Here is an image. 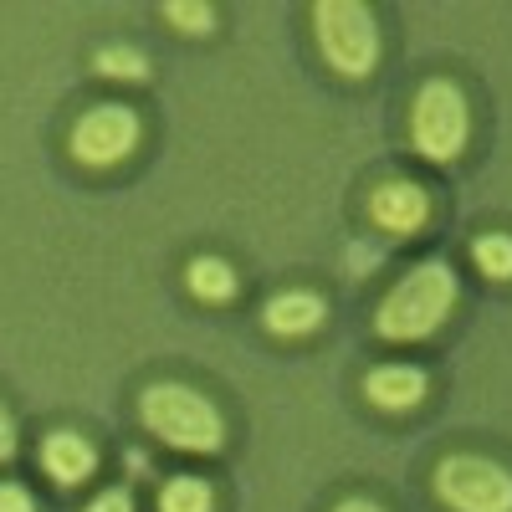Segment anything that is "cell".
Listing matches in <instances>:
<instances>
[{
	"instance_id": "3",
	"label": "cell",
	"mask_w": 512,
	"mask_h": 512,
	"mask_svg": "<svg viewBox=\"0 0 512 512\" xmlns=\"http://www.w3.org/2000/svg\"><path fill=\"white\" fill-rule=\"evenodd\" d=\"M313 26H318L323 57L338 72L364 77L379 62V26H374V16L359 6V0H323V6L313 11Z\"/></svg>"
},
{
	"instance_id": "5",
	"label": "cell",
	"mask_w": 512,
	"mask_h": 512,
	"mask_svg": "<svg viewBox=\"0 0 512 512\" xmlns=\"http://www.w3.org/2000/svg\"><path fill=\"white\" fill-rule=\"evenodd\" d=\"M466 98L456 82L436 77L425 82L420 98H415V113H410V128H415V144L425 159H456L466 149Z\"/></svg>"
},
{
	"instance_id": "1",
	"label": "cell",
	"mask_w": 512,
	"mask_h": 512,
	"mask_svg": "<svg viewBox=\"0 0 512 512\" xmlns=\"http://www.w3.org/2000/svg\"><path fill=\"white\" fill-rule=\"evenodd\" d=\"M451 303H456V272L446 262H420L390 287V297L374 313V328L384 338H425L441 328Z\"/></svg>"
},
{
	"instance_id": "2",
	"label": "cell",
	"mask_w": 512,
	"mask_h": 512,
	"mask_svg": "<svg viewBox=\"0 0 512 512\" xmlns=\"http://www.w3.org/2000/svg\"><path fill=\"white\" fill-rule=\"evenodd\" d=\"M139 415L164 446H180V451H221L226 441L221 410L205 395H195L190 384H149L139 400Z\"/></svg>"
},
{
	"instance_id": "9",
	"label": "cell",
	"mask_w": 512,
	"mask_h": 512,
	"mask_svg": "<svg viewBox=\"0 0 512 512\" xmlns=\"http://www.w3.org/2000/svg\"><path fill=\"white\" fill-rule=\"evenodd\" d=\"M41 461H47V472H52L57 482H82V477H93L98 451L82 441L77 431H52L47 446H41Z\"/></svg>"
},
{
	"instance_id": "14",
	"label": "cell",
	"mask_w": 512,
	"mask_h": 512,
	"mask_svg": "<svg viewBox=\"0 0 512 512\" xmlns=\"http://www.w3.org/2000/svg\"><path fill=\"white\" fill-rule=\"evenodd\" d=\"M98 72H108V77H144L149 62L134 47H103L98 52Z\"/></svg>"
},
{
	"instance_id": "7",
	"label": "cell",
	"mask_w": 512,
	"mask_h": 512,
	"mask_svg": "<svg viewBox=\"0 0 512 512\" xmlns=\"http://www.w3.org/2000/svg\"><path fill=\"white\" fill-rule=\"evenodd\" d=\"M369 216H374L384 231L410 236V231H420L425 221H431V195H425L420 185H410V180H384V185H374V195H369Z\"/></svg>"
},
{
	"instance_id": "17",
	"label": "cell",
	"mask_w": 512,
	"mask_h": 512,
	"mask_svg": "<svg viewBox=\"0 0 512 512\" xmlns=\"http://www.w3.org/2000/svg\"><path fill=\"white\" fill-rule=\"evenodd\" d=\"M16 456V420L6 415V405H0V461Z\"/></svg>"
},
{
	"instance_id": "8",
	"label": "cell",
	"mask_w": 512,
	"mask_h": 512,
	"mask_svg": "<svg viewBox=\"0 0 512 512\" xmlns=\"http://www.w3.org/2000/svg\"><path fill=\"white\" fill-rule=\"evenodd\" d=\"M364 395L384 410H410L425 400V374L415 364H384L364 379Z\"/></svg>"
},
{
	"instance_id": "10",
	"label": "cell",
	"mask_w": 512,
	"mask_h": 512,
	"mask_svg": "<svg viewBox=\"0 0 512 512\" xmlns=\"http://www.w3.org/2000/svg\"><path fill=\"white\" fill-rule=\"evenodd\" d=\"M323 323V297L318 292H282L267 303V328L282 338H303Z\"/></svg>"
},
{
	"instance_id": "11",
	"label": "cell",
	"mask_w": 512,
	"mask_h": 512,
	"mask_svg": "<svg viewBox=\"0 0 512 512\" xmlns=\"http://www.w3.org/2000/svg\"><path fill=\"white\" fill-rule=\"evenodd\" d=\"M190 292L200 297V303H231L236 272L221 262V256H200V262H190Z\"/></svg>"
},
{
	"instance_id": "18",
	"label": "cell",
	"mask_w": 512,
	"mask_h": 512,
	"mask_svg": "<svg viewBox=\"0 0 512 512\" xmlns=\"http://www.w3.org/2000/svg\"><path fill=\"white\" fill-rule=\"evenodd\" d=\"M88 512H134V502H128V492H103Z\"/></svg>"
},
{
	"instance_id": "16",
	"label": "cell",
	"mask_w": 512,
	"mask_h": 512,
	"mask_svg": "<svg viewBox=\"0 0 512 512\" xmlns=\"http://www.w3.org/2000/svg\"><path fill=\"white\" fill-rule=\"evenodd\" d=\"M0 512H36V507H31L26 487H16V482H0Z\"/></svg>"
},
{
	"instance_id": "6",
	"label": "cell",
	"mask_w": 512,
	"mask_h": 512,
	"mask_svg": "<svg viewBox=\"0 0 512 512\" xmlns=\"http://www.w3.org/2000/svg\"><path fill=\"white\" fill-rule=\"evenodd\" d=\"M72 154L82 164H118L123 154H134L139 144V113L134 108H123V103H98L88 108L77 123H72Z\"/></svg>"
},
{
	"instance_id": "13",
	"label": "cell",
	"mask_w": 512,
	"mask_h": 512,
	"mask_svg": "<svg viewBox=\"0 0 512 512\" xmlns=\"http://www.w3.org/2000/svg\"><path fill=\"white\" fill-rule=\"evenodd\" d=\"M472 256H477L482 277H497V282H507V277H512V236H502V231H487V236H477Z\"/></svg>"
},
{
	"instance_id": "15",
	"label": "cell",
	"mask_w": 512,
	"mask_h": 512,
	"mask_svg": "<svg viewBox=\"0 0 512 512\" xmlns=\"http://www.w3.org/2000/svg\"><path fill=\"white\" fill-rule=\"evenodd\" d=\"M164 16L175 26H185V31H210V26H216V11H210V6H185V0H175Z\"/></svg>"
},
{
	"instance_id": "19",
	"label": "cell",
	"mask_w": 512,
	"mask_h": 512,
	"mask_svg": "<svg viewBox=\"0 0 512 512\" xmlns=\"http://www.w3.org/2000/svg\"><path fill=\"white\" fill-rule=\"evenodd\" d=\"M333 512H379L374 502H364V497H349V502H338Z\"/></svg>"
},
{
	"instance_id": "12",
	"label": "cell",
	"mask_w": 512,
	"mask_h": 512,
	"mask_svg": "<svg viewBox=\"0 0 512 512\" xmlns=\"http://www.w3.org/2000/svg\"><path fill=\"white\" fill-rule=\"evenodd\" d=\"M159 512H210V482L200 477H169L159 492Z\"/></svg>"
},
{
	"instance_id": "4",
	"label": "cell",
	"mask_w": 512,
	"mask_h": 512,
	"mask_svg": "<svg viewBox=\"0 0 512 512\" xmlns=\"http://www.w3.org/2000/svg\"><path fill=\"white\" fill-rule=\"evenodd\" d=\"M436 492L456 512H512V472L482 456H446L436 466Z\"/></svg>"
}]
</instances>
